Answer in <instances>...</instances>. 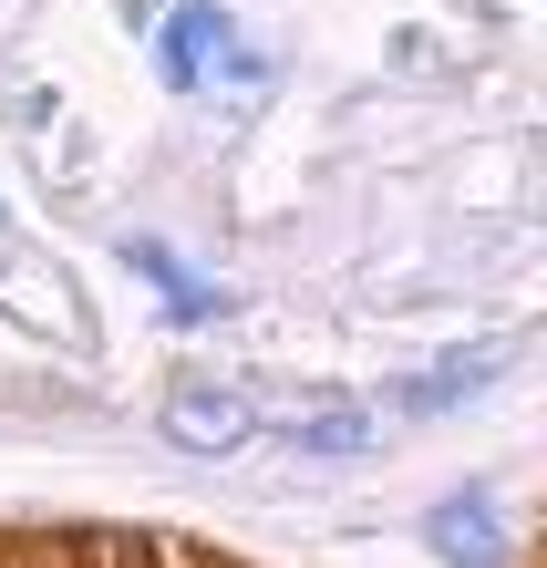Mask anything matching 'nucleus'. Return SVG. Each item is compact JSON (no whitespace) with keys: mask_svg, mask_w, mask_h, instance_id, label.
Returning a JSON list of instances; mask_svg holds the SVG:
<instances>
[{"mask_svg":"<svg viewBox=\"0 0 547 568\" xmlns=\"http://www.w3.org/2000/svg\"><path fill=\"white\" fill-rule=\"evenodd\" d=\"M165 424H176L186 445H207V455H227L237 434H249V404H227V393H217V404H207V393H186V404L165 414Z\"/></svg>","mask_w":547,"mask_h":568,"instance_id":"f257e3e1","label":"nucleus"}]
</instances>
